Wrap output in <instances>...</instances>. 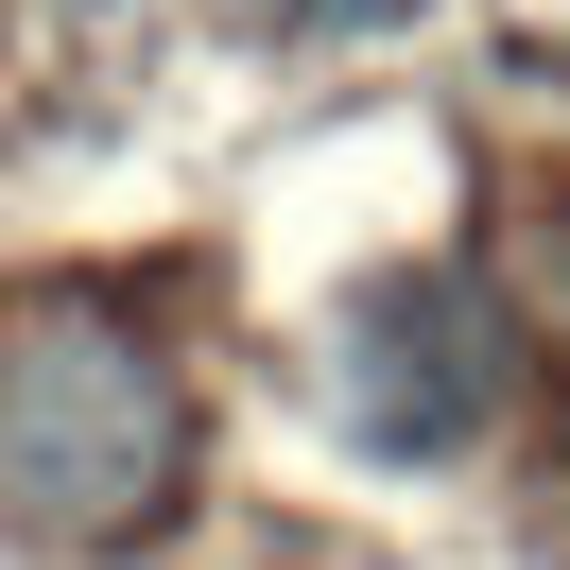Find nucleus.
I'll use <instances>...</instances> for the list:
<instances>
[{
    "instance_id": "20e7f679",
    "label": "nucleus",
    "mask_w": 570,
    "mask_h": 570,
    "mask_svg": "<svg viewBox=\"0 0 570 570\" xmlns=\"http://www.w3.org/2000/svg\"><path fill=\"white\" fill-rule=\"evenodd\" d=\"M294 18H346V36H381V18H415V0H294Z\"/></svg>"
},
{
    "instance_id": "f03ea898",
    "label": "nucleus",
    "mask_w": 570,
    "mask_h": 570,
    "mask_svg": "<svg viewBox=\"0 0 570 570\" xmlns=\"http://www.w3.org/2000/svg\"><path fill=\"white\" fill-rule=\"evenodd\" d=\"M501 363H519V312L466 259H397L328 312V397L363 450H466L501 415Z\"/></svg>"
},
{
    "instance_id": "7ed1b4c3",
    "label": "nucleus",
    "mask_w": 570,
    "mask_h": 570,
    "mask_svg": "<svg viewBox=\"0 0 570 570\" xmlns=\"http://www.w3.org/2000/svg\"><path fill=\"white\" fill-rule=\"evenodd\" d=\"M501 312L570 346V208H553V225H519V294H501Z\"/></svg>"
},
{
    "instance_id": "f257e3e1",
    "label": "nucleus",
    "mask_w": 570,
    "mask_h": 570,
    "mask_svg": "<svg viewBox=\"0 0 570 570\" xmlns=\"http://www.w3.org/2000/svg\"><path fill=\"white\" fill-rule=\"evenodd\" d=\"M208 466L174 346L105 294H0V519L52 553H139Z\"/></svg>"
}]
</instances>
